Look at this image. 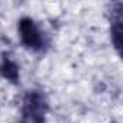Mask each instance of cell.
I'll return each instance as SVG.
<instances>
[{
  "label": "cell",
  "instance_id": "cell-4",
  "mask_svg": "<svg viewBox=\"0 0 123 123\" xmlns=\"http://www.w3.org/2000/svg\"><path fill=\"white\" fill-rule=\"evenodd\" d=\"M0 75L13 84L19 83V65L7 54H3L0 61Z\"/></svg>",
  "mask_w": 123,
  "mask_h": 123
},
{
  "label": "cell",
  "instance_id": "cell-1",
  "mask_svg": "<svg viewBox=\"0 0 123 123\" xmlns=\"http://www.w3.org/2000/svg\"><path fill=\"white\" fill-rule=\"evenodd\" d=\"M20 43L32 52H43L49 48V38L42 26L32 18H22L18 22Z\"/></svg>",
  "mask_w": 123,
  "mask_h": 123
},
{
  "label": "cell",
  "instance_id": "cell-2",
  "mask_svg": "<svg viewBox=\"0 0 123 123\" xmlns=\"http://www.w3.org/2000/svg\"><path fill=\"white\" fill-rule=\"evenodd\" d=\"M48 98L41 90H29L22 100L20 123H45L48 114Z\"/></svg>",
  "mask_w": 123,
  "mask_h": 123
},
{
  "label": "cell",
  "instance_id": "cell-3",
  "mask_svg": "<svg viewBox=\"0 0 123 123\" xmlns=\"http://www.w3.org/2000/svg\"><path fill=\"white\" fill-rule=\"evenodd\" d=\"M123 3L117 2L111 6V16H110V38L113 42L114 49L117 54H122V33H123Z\"/></svg>",
  "mask_w": 123,
  "mask_h": 123
}]
</instances>
